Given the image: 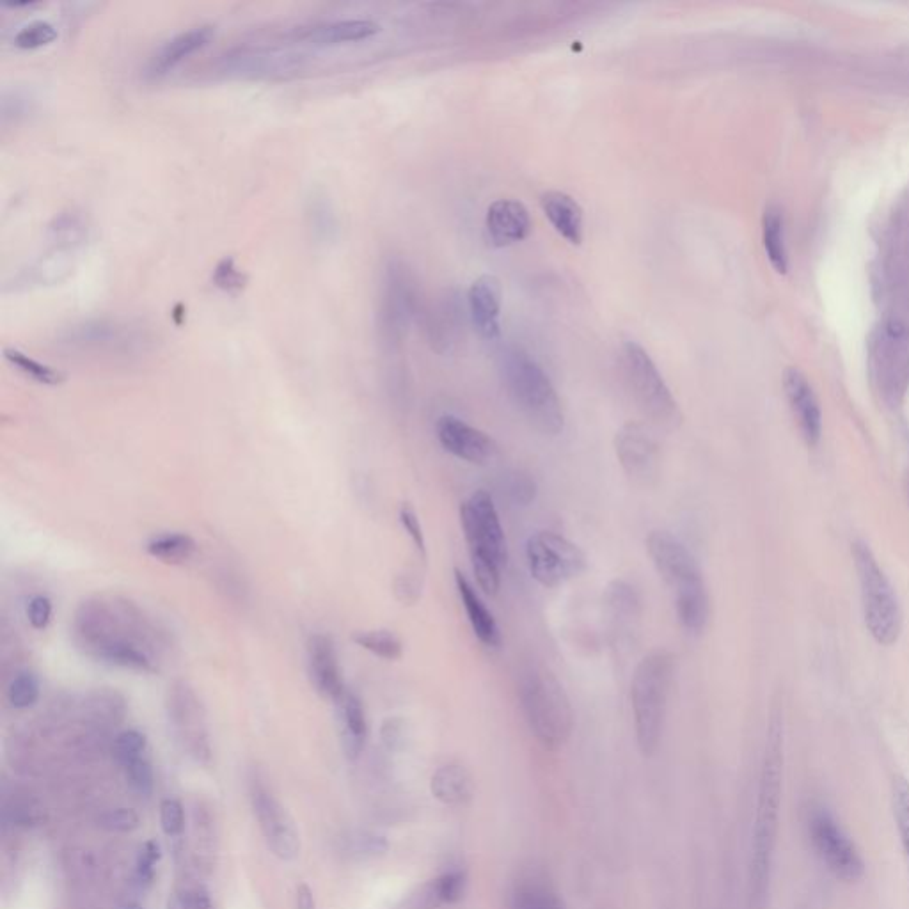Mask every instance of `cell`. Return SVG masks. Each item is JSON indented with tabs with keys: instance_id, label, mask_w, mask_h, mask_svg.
I'll use <instances>...</instances> for the list:
<instances>
[{
	"instance_id": "6da1fadb",
	"label": "cell",
	"mask_w": 909,
	"mask_h": 909,
	"mask_svg": "<svg viewBox=\"0 0 909 909\" xmlns=\"http://www.w3.org/2000/svg\"><path fill=\"white\" fill-rule=\"evenodd\" d=\"M73 643L84 656L135 673H157L167 649V631L137 602L102 593L80 602L72 624Z\"/></svg>"
},
{
	"instance_id": "7a4b0ae2",
	"label": "cell",
	"mask_w": 909,
	"mask_h": 909,
	"mask_svg": "<svg viewBox=\"0 0 909 909\" xmlns=\"http://www.w3.org/2000/svg\"><path fill=\"white\" fill-rule=\"evenodd\" d=\"M783 720L775 711L769 721L766 751L760 771L759 799L751 835L750 908L762 909L766 902L771 865L775 854L778 814L782 801Z\"/></svg>"
},
{
	"instance_id": "3957f363",
	"label": "cell",
	"mask_w": 909,
	"mask_h": 909,
	"mask_svg": "<svg viewBox=\"0 0 909 909\" xmlns=\"http://www.w3.org/2000/svg\"><path fill=\"white\" fill-rule=\"evenodd\" d=\"M647 551L657 574L672 590L680 625L691 634L705 631L711 617V601L695 556L668 531H652L647 538Z\"/></svg>"
},
{
	"instance_id": "277c9868",
	"label": "cell",
	"mask_w": 909,
	"mask_h": 909,
	"mask_svg": "<svg viewBox=\"0 0 909 909\" xmlns=\"http://www.w3.org/2000/svg\"><path fill=\"white\" fill-rule=\"evenodd\" d=\"M506 393L522 418L544 435L562 434L565 427L560 396L544 368L522 348H508L501 357Z\"/></svg>"
},
{
	"instance_id": "5b68a950",
	"label": "cell",
	"mask_w": 909,
	"mask_h": 909,
	"mask_svg": "<svg viewBox=\"0 0 909 909\" xmlns=\"http://www.w3.org/2000/svg\"><path fill=\"white\" fill-rule=\"evenodd\" d=\"M460 524L478 586L485 595L494 597L501 588V572L508 563V546L498 508L489 492H473L460 505Z\"/></svg>"
},
{
	"instance_id": "8992f818",
	"label": "cell",
	"mask_w": 909,
	"mask_h": 909,
	"mask_svg": "<svg viewBox=\"0 0 909 909\" xmlns=\"http://www.w3.org/2000/svg\"><path fill=\"white\" fill-rule=\"evenodd\" d=\"M675 677V656L668 650H654L641 659L631 684L636 743L641 755L652 757L663 737L668 698Z\"/></svg>"
},
{
	"instance_id": "52a82bcc",
	"label": "cell",
	"mask_w": 909,
	"mask_h": 909,
	"mask_svg": "<svg viewBox=\"0 0 909 909\" xmlns=\"http://www.w3.org/2000/svg\"><path fill=\"white\" fill-rule=\"evenodd\" d=\"M524 720L546 750L563 748L574 730V711L560 680L547 668H530L519 684Z\"/></svg>"
},
{
	"instance_id": "ba28073f",
	"label": "cell",
	"mask_w": 909,
	"mask_h": 909,
	"mask_svg": "<svg viewBox=\"0 0 909 909\" xmlns=\"http://www.w3.org/2000/svg\"><path fill=\"white\" fill-rule=\"evenodd\" d=\"M423 313L419 283L402 258H388L380 279L377 334L388 352L402 347L412 322Z\"/></svg>"
},
{
	"instance_id": "9c48e42d",
	"label": "cell",
	"mask_w": 909,
	"mask_h": 909,
	"mask_svg": "<svg viewBox=\"0 0 909 909\" xmlns=\"http://www.w3.org/2000/svg\"><path fill=\"white\" fill-rule=\"evenodd\" d=\"M853 560L862 593L865 625L876 643L890 647L901 638V602L878 558L865 542H854Z\"/></svg>"
},
{
	"instance_id": "30bf717a",
	"label": "cell",
	"mask_w": 909,
	"mask_h": 909,
	"mask_svg": "<svg viewBox=\"0 0 909 909\" xmlns=\"http://www.w3.org/2000/svg\"><path fill=\"white\" fill-rule=\"evenodd\" d=\"M620 366L625 384L645 418L668 432L677 430L682 425V411L649 352L638 341H624Z\"/></svg>"
},
{
	"instance_id": "8fae6325",
	"label": "cell",
	"mask_w": 909,
	"mask_h": 909,
	"mask_svg": "<svg viewBox=\"0 0 909 909\" xmlns=\"http://www.w3.org/2000/svg\"><path fill=\"white\" fill-rule=\"evenodd\" d=\"M805 828L815 856L835 878L846 883L862 878L865 863L860 849L828 808L824 805L808 808Z\"/></svg>"
},
{
	"instance_id": "7c38bea8",
	"label": "cell",
	"mask_w": 909,
	"mask_h": 909,
	"mask_svg": "<svg viewBox=\"0 0 909 909\" xmlns=\"http://www.w3.org/2000/svg\"><path fill=\"white\" fill-rule=\"evenodd\" d=\"M166 712L169 727L182 750L201 764L212 759L210 728L205 705L187 680H174L167 688Z\"/></svg>"
},
{
	"instance_id": "4fadbf2b",
	"label": "cell",
	"mask_w": 909,
	"mask_h": 909,
	"mask_svg": "<svg viewBox=\"0 0 909 909\" xmlns=\"http://www.w3.org/2000/svg\"><path fill=\"white\" fill-rule=\"evenodd\" d=\"M531 578L544 588H558L581 576L586 556L581 547L553 531H538L526 542Z\"/></svg>"
},
{
	"instance_id": "5bb4252c",
	"label": "cell",
	"mask_w": 909,
	"mask_h": 909,
	"mask_svg": "<svg viewBox=\"0 0 909 909\" xmlns=\"http://www.w3.org/2000/svg\"><path fill=\"white\" fill-rule=\"evenodd\" d=\"M148 341V332L141 325L118 318H87L64 327L57 343L80 352L130 354L146 347Z\"/></svg>"
},
{
	"instance_id": "9a60e30c",
	"label": "cell",
	"mask_w": 909,
	"mask_h": 909,
	"mask_svg": "<svg viewBox=\"0 0 909 909\" xmlns=\"http://www.w3.org/2000/svg\"><path fill=\"white\" fill-rule=\"evenodd\" d=\"M249 794L254 817L260 824L261 833L267 840L270 851L276 854L279 860L285 862L295 860L301 851V838L286 808L277 801L276 796L258 776L251 780Z\"/></svg>"
},
{
	"instance_id": "2e32d148",
	"label": "cell",
	"mask_w": 909,
	"mask_h": 909,
	"mask_svg": "<svg viewBox=\"0 0 909 909\" xmlns=\"http://www.w3.org/2000/svg\"><path fill=\"white\" fill-rule=\"evenodd\" d=\"M304 56L283 48L242 47L219 59V70L228 77L269 79L302 70Z\"/></svg>"
},
{
	"instance_id": "e0dca14e",
	"label": "cell",
	"mask_w": 909,
	"mask_h": 909,
	"mask_svg": "<svg viewBox=\"0 0 909 909\" xmlns=\"http://www.w3.org/2000/svg\"><path fill=\"white\" fill-rule=\"evenodd\" d=\"M466 317H469L467 302L462 301L455 290H444L432 304L423 308L421 318L425 336L428 345L439 356H450L459 348L460 341L464 340Z\"/></svg>"
},
{
	"instance_id": "ac0fdd59",
	"label": "cell",
	"mask_w": 909,
	"mask_h": 909,
	"mask_svg": "<svg viewBox=\"0 0 909 909\" xmlns=\"http://www.w3.org/2000/svg\"><path fill=\"white\" fill-rule=\"evenodd\" d=\"M615 451L625 475L634 482L649 483L656 478L661 450L647 425L638 421L625 423L615 435Z\"/></svg>"
},
{
	"instance_id": "d6986e66",
	"label": "cell",
	"mask_w": 909,
	"mask_h": 909,
	"mask_svg": "<svg viewBox=\"0 0 909 909\" xmlns=\"http://www.w3.org/2000/svg\"><path fill=\"white\" fill-rule=\"evenodd\" d=\"M435 434L444 450L469 464L483 466L498 459L499 444L491 435L485 434L480 428L469 425L457 416L444 414L437 419Z\"/></svg>"
},
{
	"instance_id": "ffe728a7",
	"label": "cell",
	"mask_w": 909,
	"mask_h": 909,
	"mask_svg": "<svg viewBox=\"0 0 909 909\" xmlns=\"http://www.w3.org/2000/svg\"><path fill=\"white\" fill-rule=\"evenodd\" d=\"M306 670L308 679L318 695L336 702L345 691L340 656L329 634H311L306 643Z\"/></svg>"
},
{
	"instance_id": "44dd1931",
	"label": "cell",
	"mask_w": 909,
	"mask_h": 909,
	"mask_svg": "<svg viewBox=\"0 0 909 909\" xmlns=\"http://www.w3.org/2000/svg\"><path fill=\"white\" fill-rule=\"evenodd\" d=\"M604 609L608 618L609 634L615 645H631L634 634L638 633L641 620L640 593L627 581L615 579L604 592Z\"/></svg>"
},
{
	"instance_id": "7402d4cb",
	"label": "cell",
	"mask_w": 909,
	"mask_h": 909,
	"mask_svg": "<svg viewBox=\"0 0 909 909\" xmlns=\"http://www.w3.org/2000/svg\"><path fill=\"white\" fill-rule=\"evenodd\" d=\"M469 320L483 340H498L501 336L503 286L494 274H483L469 288L466 297Z\"/></svg>"
},
{
	"instance_id": "603a6c76",
	"label": "cell",
	"mask_w": 909,
	"mask_h": 909,
	"mask_svg": "<svg viewBox=\"0 0 909 909\" xmlns=\"http://www.w3.org/2000/svg\"><path fill=\"white\" fill-rule=\"evenodd\" d=\"M783 389L789 400L794 418L798 419L799 430L810 448H815L823 435V412L814 388L807 377L796 368H789L783 375Z\"/></svg>"
},
{
	"instance_id": "cb8c5ba5",
	"label": "cell",
	"mask_w": 909,
	"mask_h": 909,
	"mask_svg": "<svg viewBox=\"0 0 909 909\" xmlns=\"http://www.w3.org/2000/svg\"><path fill=\"white\" fill-rule=\"evenodd\" d=\"M485 230L492 246L510 247L530 237L533 230L530 210L517 199H496L485 215Z\"/></svg>"
},
{
	"instance_id": "d4e9b609",
	"label": "cell",
	"mask_w": 909,
	"mask_h": 909,
	"mask_svg": "<svg viewBox=\"0 0 909 909\" xmlns=\"http://www.w3.org/2000/svg\"><path fill=\"white\" fill-rule=\"evenodd\" d=\"M77 254H79L77 251L50 247L47 253L29 263L25 269L13 276L6 286V290L20 292V290H32V288L63 283L64 279L70 276L75 269Z\"/></svg>"
},
{
	"instance_id": "484cf974",
	"label": "cell",
	"mask_w": 909,
	"mask_h": 909,
	"mask_svg": "<svg viewBox=\"0 0 909 909\" xmlns=\"http://www.w3.org/2000/svg\"><path fill=\"white\" fill-rule=\"evenodd\" d=\"M214 27L212 25H196L190 27L187 31L174 34L173 38L164 41L148 59L146 64V73L150 77H160L171 72L174 66L182 63L183 59L196 54L198 50L205 47L208 41L214 36Z\"/></svg>"
},
{
	"instance_id": "4316f807",
	"label": "cell",
	"mask_w": 909,
	"mask_h": 909,
	"mask_svg": "<svg viewBox=\"0 0 909 909\" xmlns=\"http://www.w3.org/2000/svg\"><path fill=\"white\" fill-rule=\"evenodd\" d=\"M380 32V25L370 18H336L327 22L293 29V40L308 41L313 45H340L350 41L368 40Z\"/></svg>"
},
{
	"instance_id": "83f0119b",
	"label": "cell",
	"mask_w": 909,
	"mask_h": 909,
	"mask_svg": "<svg viewBox=\"0 0 909 909\" xmlns=\"http://www.w3.org/2000/svg\"><path fill=\"white\" fill-rule=\"evenodd\" d=\"M542 212L551 222L556 233L565 238L572 246H579L585 237V212L576 199L567 192L547 190L540 196Z\"/></svg>"
},
{
	"instance_id": "f1b7e54d",
	"label": "cell",
	"mask_w": 909,
	"mask_h": 909,
	"mask_svg": "<svg viewBox=\"0 0 909 909\" xmlns=\"http://www.w3.org/2000/svg\"><path fill=\"white\" fill-rule=\"evenodd\" d=\"M455 585L459 590L462 606L466 609L469 625L478 641L487 649H499L503 643V636L499 631L498 622L491 609L485 606L480 593L476 592L475 586L471 585V581L459 569H455Z\"/></svg>"
},
{
	"instance_id": "f546056e",
	"label": "cell",
	"mask_w": 909,
	"mask_h": 909,
	"mask_svg": "<svg viewBox=\"0 0 909 909\" xmlns=\"http://www.w3.org/2000/svg\"><path fill=\"white\" fill-rule=\"evenodd\" d=\"M334 704L338 712L343 750L347 753L348 759H357L363 753L368 739V720L363 700L357 693L347 688Z\"/></svg>"
},
{
	"instance_id": "4dcf8cb0",
	"label": "cell",
	"mask_w": 909,
	"mask_h": 909,
	"mask_svg": "<svg viewBox=\"0 0 909 909\" xmlns=\"http://www.w3.org/2000/svg\"><path fill=\"white\" fill-rule=\"evenodd\" d=\"M430 789L446 807H464L475 794L473 776L462 764H444L435 771Z\"/></svg>"
},
{
	"instance_id": "1f68e13d",
	"label": "cell",
	"mask_w": 909,
	"mask_h": 909,
	"mask_svg": "<svg viewBox=\"0 0 909 909\" xmlns=\"http://www.w3.org/2000/svg\"><path fill=\"white\" fill-rule=\"evenodd\" d=\"M45 237H47L50 247L79 253L89 238V222H87L86 215L77 208H68V210L59 212L54 215L52 221L48 222Z\"/></svg>"
},
{
	"instance_id": "d6a6232c",
	"label": "cell",
	"mask_w": 909,
	"mask_h": 909,
	"mask_svg": "<svg viewBox=\"0 0 909 909\" xmlns=\"http://www.w3.org/2000/svg\"><path fill=\"white\" fill-rule=\"evenodd\" d=\"M510 909H567L560 894L538 874L524 876L515 883Z\"/></svg>"
},
{
	"instance_id": "836d02e7",
	"label": "cell",
	"mask_w": 909,
	"mask_h": 909,
	"mask_svg": "<svg viewBox=\"0 0 909 909\" xmlns=\"http://www.w3.org/2000/svg\"><path fill=\"white\" fill-rule=\"evenodd\" d=\"M146 553L167 565H183L198 553V542L183 531H164L146 542Z\"/></svg>"
},
{
	"instance_id": "e575fe53",
	"label": "cell",
	"mask_w": 909,
	"mask_h": 909,
	"mask_svg": "<svg viewBox=\"0 0 909 909\" xmlns=\"http://www.w3.org/2000/svg\"><path fill=\"white\" fill-rule=\"evenodd\" d=\"M467 876L464 870H450L430 881L419 894V909H439L462 901L466 894Z\"/></svg>"
},
{
	"instance_id": "d590c367",
	"label": "cell",
	"mask_w": 909,
	"mask_h": 909,
	"mask_svg": "<svg viewBox=\"0 0 909 909\" xmlns=\"http://www.w3.org/2000/svg\"><path fill=\"white\" fill-rule=\"evenodd\" d=\"M306 217H308L309 230L315 240L320 244H329L334 242L338 237V217L334 212L331 199L327 198L325 192H313L308 199L306 206Z\"/></svg>"
},
{
	"instance_id": "8d00e7d4",
	"label": "cell",
	"mask_w": 909,
	"mask_h": 909,
	"mask_svg": "<svg viewBox=\"0 0 909 909\" xmlns=\"http://www.w3.org/2000/svg\"><path fill=\"white\" fill-rule=\"evenodd\" d=\"M4 357L18 372L24 373L25 377H29V379L38 382V384L56 388V386H61V384L66 382V373L61 372L59 368L50 366V364L41 363L38 359H34L29 354L22 352L20 348H4Z\"/></svg>"
},
{
	"instance_id": "74e56055",
	"label": "cell",
	"mask_w": 909,
	"mask_h": 909,
	"mask_svg": "<svg viewBox=\"0 0 909 909\" xmlns=\"http://www.w3.org/2000/svg\"><path fill=\"white\" fill-rule=\"evenodd\" d=\"M762 240L766 249L767 258L771 261L773 269L780 274L787 272L789 258L783 237V217L778 208H767L762 219Z\"/></svg>"
},
{
	"instance_id": "f35d334b",
	"label": "cell",
	"mask_w": 909,
	"mask_h": 909,
	"mask_svg": "<svg viewBox=\"0 0 909 909\" xmlns=\"http://www.w3.org/2000/svg\"><path fill=\"white\" fill-rule=\"evenodd\" d=\"M352 641L361 649L384 661H398L404 656V643L388 629H368L352 634Z\"/></svg>"
},
{
	"instance_id": "ab89813d",
	"label": "cell",
	"mask_w": 909,
	"mask_h": 909,
	"mask_svg": "<svg viewBox=\"0 0 909 909\" xmlns=\"http://www.w3.org/2000/svg\"><path fill=\"white\" fill-rule=\"evenodd\" d=\"M40 695V680L32 672L16 673L15 677L9 680L8 689H6L8 704L18 711H25L32 707L40 700Z\"/></svg>"
},
{
	"instance_id": "60d3db41",
	"label": "cell",
	"mask_w": 909,
	"mask_h": 909,
	"mask_svg": "<svg viewBox=\"0 0 909 909\" xmlns=\"http://www.w3.org/2000/svg\"><path fill=\"white\" fill-rule=\"evenodd\" d=\"M56 38V25L50 24L48 20H32L15 32L13 43H15V47L32 50V48L50 45Z\"/></svg>"
},
{
	"instance_id": "b9f144b4",
	"label": "cell",
	"mask_w": 909,
	"mask_h": 909,
	"mask_svg": "<svg viewBox=\"0 0 909 909\" xmlns=\"http://www.w3.org/2000/svg\"><path fill=\"white\" fill-rule=\"evenodd\" d=\"M892 808L894 819L904 853L909 860V782L904 778H895L892 785Z\"/></svg>"
},
{
	"instance_id": "7bdbcfd3",
	"label": "cell",
	"mask_w": 909,
	"mask_h": 909,
	"mask_svg": "<svg viewBox=\"0 0 909 909\" xmlns=\"http://www.w3.org/2000/svg\"><path fill=\"white\" fill-rule=\"evenodd\" d=\"M212 281L224 292H242L247 285V274L237 267V261L231 256H224L212 272Z\"/></svg>"
},
{
	"instance_id": "ee69618b",
	"label": "cell",
	"mask_w": 909,
	"mask_h": 909,
	"mask_svg": "<svg viewBox=\"0 0 909 909\" xmlns=\"http://www.w3.org/2000/svg\"><path fill=\"white\" fill-rule=\"evenodd\" d=\"M146 751V736L139 730H125L114 741V755L116 759L127 766L128 762L144 757Z\"/></svg>"
},
{
	"instance_id": "f6af8a7d",
	"label": "cell",
	"mask_w": 909,
	"mask_h": 909,
	"mask_svg": "<svg viewBox=\"0 0 909 909\" xmlns=\"http://www.w3.org/2000/svg\"><path fill=\"white\" fill-rule=\"evenodd\" d=\"M393 593L396 601L404 606H414L421 599L423 593V578L416 570L400 572L393 581Z\"/></svg>"
},
{
	"instance_id": "bcb514c9",
	"label": "cell",
	"mask_w": 909,
	"mask_h": 909,
	"mask_svg": "<svg viewBox=\"0 0 909 909\" xmlns=\"http://www.w3.org/2000/svg\"><path fill=\"white\" fill-rule=\"evenodd\" d=\"M141 824V817L132 808H116L109 810L98 817V826L107 831L116 833H130L137 830Z\"/></svg>"
},
{
	"instance_id": "7dc6e473",
	"label": "cell",
	"mask_w": 909,
	"mask_h": 909,
	"mask_svg": "<svg viewBox=\"0 0 909 909\" xmlns=\"http://www.w3.org/2000/svg\"><path fill=\"white\" fill-rule=\"evenodd\" d=\"M125 769H127L128 782L132 785V789L139 792L141 796H150L155 787V775H153V767L150 762L144 757H139V759L128 762Z\"/></svg>"
},
{
	"instance_id": "c3c4849f",
	"label": "cell",
	"mask_w": 909,
	"mask_h": 909,
	"mask_svg": "<svg viewBox=\"0 0 909 909\" xmlns=\"http://www.w3.org/2000/svg\"><path fill=\"white\" fill-rule=\"evenodd\" d=\"M160 824L169 838H178L185 830V812L182 803L167 798L160 803Z\"/></svg>"
},
{
	"instance_id": "681fc988",
	"label": "cell",
	"mask_w": 909,
	"mask_h": 909,
	"mask_svg": "<svg viewBox=\"0 0 909 909\" xmlns=\"http://www.w3.org/2000/svg\"><path fill=\"white\" fill-rule=\"evenodd\" d=\"M398 517H400V524L404 526V530L407 531V535L411 538L412 544L416 547L419 558H421V560H427V540H425L423 526H421V521H419L416 510H414L409 503H404V505L400 506Z\"/></svg>"
},
{
	"instance_id": "f907efd6",
	"label": "cell",
	"mask_w": 909,
	"mask_h": 909,
	"mask_svg": "<svg viewBox=\"0 0 909 909\" xmlns=\"http://www.w3.org/2000/svg\"><path fill=\"white\" fill-rule=\"evenodd\" d=\"M52 613H54L52 601L43 593L32 595L31 599L27 601V606H25V617L29 620L32 629H36V631H45L47 629L50 622H52Z\"/></svg>"
},
{
	"instance_id": "816d5d0a",
	"label": "cell",
	"mask_w": 909,
	"mask_h": 909,
	"mask_svg": "<svg viewBox=\"0 0 909 909\" xmlns=\"http://www.w3.org/2000/svg\"><path fill=\"white\" fill-rule=\"evenodd\" d=\"M159 860V844H157L155 840H148V842L141 847V853L137 856V865H135L137 879H139L143 885H150L153 878H155V867H157Z\"/></svg>"
},
{
	"instance_id": "f5cc1de1",
	"label": "cell",
	"mask_w": 909,
	"mask_h": 909,
	"mask_svg": "<svg viewBox=\"0 0 909 909\" xmlns=\"http://www.w3.org/2000/svg\"><path fill=\"white\" fill-rule=\"evenodd\" d=\"M506 491L515 505L528 506L531 501H535V496H537V483L528 475L514 473L508 478Z\"/></svg>"
},
{
	"instance_id": "db71d44e",
	"label": "cell",
	"mask_w": 909,
	"mask_h": 909,
	"mask_svg": "<svg viewBox=\"0 0 909 909\" xmlns=\"http://www.w3.org/2000/svg\"><path fill=\"white\" fill-rule=\"evenodd\" d=\"M32 98L25 91L13 89V91H4L2 96V118L8 119L24 118L31 112Z\"/></svg>"
},
{
	"instance_id": "11a10c76",
	"label": "cell",
	"mask_w": 909,
	"mask_h": 909,
	"mask_svg": "<svg viewBox=\"0 0 909 909\" xmlns=\"http://www.w3.org/2000/svg\"><path fill=\"white\" fill-rule=\"evenodd\" d=\"M176 906L178 909H215L210 892L201 885L183 888L182 892L176 895Z\"/></svg>"
},
{
	"instance_id": "9f6ffc18",
	"label": "cell",
	"mask_w": 909,
	"mask_h": 909,
	"mask_svg": "<svg viewBox=\"0 0 909 909\" xmlns=\"http://www.w3.org/2000/svg\"><path fill=\"white\" fill-rule=\"evenodd\" d=\"M350 849L359 856H377L386 853L388 842L386 838L375 833H357L356 837L352 838Z\"/></svg>"
},
{
	"instance_id": "6f0895ef",
	"label": "cell",
	"mask_w": 909,
	"mask_h": 909,
	"mask_svg": "<svg viewBox=\"0 0 909 909\" xmlns=\"http://www.w3.org/2000/svg\"><path fill=\"white\" fill-rule=\"evenodd\" d=\"M404 730V721L398 720V718H391V720L386 721L384 727H382L384 743L388 744L389 748H396L398 744L404 743Z\"/></svg>"
},
{
	"instance_id": "680465c9",
	"label": "cell",
	"mask_w": 909,
	"mask_h": 909,
	"mask_svg": "<svg viewBox=\"0 0 909 909\" xmlns=\"http://www.w3.org/2000/svg\"><path fill=\"white\" fill-rule=\"evenodd\" d=\"M297 909H317V902L308 885L297 886Z\"/></svg>"
},
{
	"instance_id": "91938a15",
	"label": "cell",
	"mask_w": 909,
	"mask_h": 909,
	"mask_svg": "<svg viewBox=\"0 0 909 909\" xmlns=\"http://www.w3.org/2000/svg\"><path fill=\"white\" fill-rule=\"evenodd\" d=\"M123 909H143L139 904H127Z\"/></svg>"
}]
</instances>
